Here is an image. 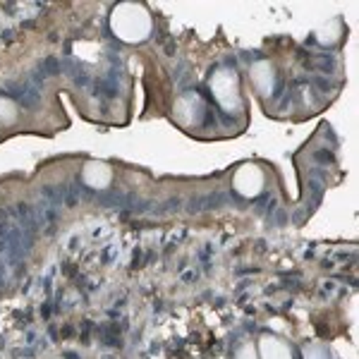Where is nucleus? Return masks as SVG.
<instances>
[{"mask_svg":"<svg viewBox=\"0 0 359 359\" xmlns=\"http://www.w3.org/2000/svg\"><path fill=\"white\" fill-rule=\"evenodd\" d=\"M17 118H20V108H17V103L8 96H0V127L15 125Z\"/></svg>","mask_w":359,"mask_h":359,"instance_id":"obj_9","label":"nucleus"},{"mask_svg":"<svg viewBox=\"0 0 359 359\" xmlns=\"http://www.w3.org/2000/svg\"><path fill=\"white\" fill-rule=\"evenodd\" d=\"M154 29V17L142 3H120L111 13V32L125 43H142Z\"/></svg>","mask_w":359,"mask_h":359,"instance_id":"obj_1","label":"nucleus"},{"mask_svg":"<svg viewBox=\"0 0 359 359\" xmlns=\"http://www.w3.org/2000/svg\"><path fill=\"white\" fill-rule=\"evenodd\" d=\"M264 182H266L264 170L259 165H252V163L237 168L235 175H233V189L240 196H245V199H254V196L262 194Z\"/></svg>","mask_w":359,"mask_h":359,"instance_id":"obj_3","label":"nucleus"},{"mask_svg":"<svg viewBox=\"0 0 359 359\" xmlns=\"http://www.w3.org/2000/svg\"><path fill=\"white\" fill-rule=\"evenodd\" d=\"M340 36H343V25H340V20H328L326 25L316 29L318 43L331 46V43H335V41H340Z\"/></svg>","mask_w":359,"mask_h":359,"instance_id":"obj_8","label":"nucleus"},{"mask_svg":"<svg viewBox=\"0 0 359 359\" xmlns=\"http://www.w3.org/2000/svg\"><path fill=\"white\" fill-rule=\"evenodd\" d=\"M304 359H333L331 350H328L323 343H311V345H304L302 350Z\"/></svg>","mask_w":359,"mask_h":359,"instance_id":"obj_10","label":"nucleus"},{"mask_svg":"<svg viewBox=\"0 0 359 359\" xmlns=\"http://www.w3.org/2000/svg\"><path fill=\"white\" fill-rule=\"evenodd\" d=\"M235 359H259L257 345H254V343H242L240 347H237Z\"/></svg>","mask_w":359,"mask_h":359,"instance_id":"obj_11","label":"nucleus"},{"mask_svg":"<svg viewBox=\"0 0 359 359\" xmlns=\"http://www.w3.org/2000/svg\"><path fill=\"white\" fill-rule=\"evenodd\" d=\"M249 79H252L254 89L262 96H271L276 89V67L269 60H257L249 67Z\"/></svg>","mask_w":359,"mask_h":359,"instance_id":"obj_5","label":"nucleus"},{"mask_svg":"<svg viewBox=\"0 0 359 359\" xmlns=\"http://www.w3.org/2000/svg\"><path fill=\"white\" fill-rule=\"evenodd\" d=\"M172 113H175V120L180 125H184V127L199 125L201 118H204V101L196 94H184L175 101Z\"/></svg>","mask_w":359,"mask_h":359,"instance_id":"obj_4","label":"nucleus"},{"mask_svg":"<svg viewBox=\"0 0 359 359\" xmlns=\"http://www.w3.org/2000/svg\"><path fill=\"white\" fill-rule=\"evenodd\" d=\"M84 182L89 184L91 189H106L108 184L113 182V168L106 163V161H86L84 170H82Z\"/></svg>","mask_w":359,"mask_h":359,"instance_id":"obj_6","label":"nucleus"},{"mask_svg":"<svg viewBox=\"0 0 359 359\" xmlns=\"http://www.w3.org/2000/svg\"><path fill=\"white\" fill-rule=\"evenodd\" d=\"M257 352H259V359H292V350L290 345L285 343L283 338L278 335H262L257 345Z\"/></svg>","mask_w":359,"mask_h":359,"instance_id":"obj_7","label":"nucleus"},{"mask_svg":"<svg viewBox=\"0 0 359 359\" xmlns=\"http://www.w3.org/2000/svg\"><path fill=\"white\" fill-rule=\"evenodd\" d=\"M208 89H211L216 103L223 108L225 113H237L242 111V94H240V77L235 69L221 67L211 74L208 79Z\"/></svg>","mask_w":359,"mask_h":359,"instance_id":"obj_2","label":"nucleus"}]
</instances>
